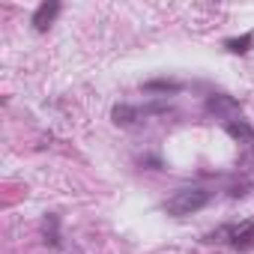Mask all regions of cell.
<instances>
[{"label":"cell","mask_w":254,"mask_h":254,"mask_svg":"<svg viewBox=\"0 0 254 254\" xmlns=\"http://www.w3.org/2000/svg\"><path fill=\"white\" fill-rule=\"evenodd\" d=\"M57 12H60V3H54V0H51V3H42V6L33 12V30H36V33H45V30L54 24Z\"/></svg>","instance_id":"obj_3"},{"label":"cell","mask_w":254,"mask_h":254,"mask_svg":"<svg viewBox=\"0 0 254 254\" xmlns=\"http://www.w3.org/2000/svg\"><path fill=\"white\" fill-rule=\"evenodd\" d=\"M251 42H254V36H251V33H245V36H239V39H227V42H224V48H227V51H233V54H245Z\"/></svg>","instance_id":"obj_4"},{"label":"cell","mask_w":254,"mask_h":254,"mask_svg":"<svg viewBox=\"0 0 254 254\" xmlns=\"http://www.w3.org/2000/svg\"><path fill=\"white\" fill-rule=\"evenodd\" d=\"M206 242H218V245H230L236 251H248L254 248V221H236V224H221L218 230L206 233Z\"/></svg>","instance_id":"obj_2"},{"label":"cell","mask_w":254,"mask_h":254,"mask_svg":"<svg viewBox=\"0 0 254 254\" xmlns=\"http://www.w3.org/2000/svg\"><path fill=\"white\" fill-rule=\"evenodd\" d=\"M209 200H212V191L209 189H203V186H186V189H177L165 200V212L174 215V218H186V215L200 212Z\"/></svg>","instance_id":"obj_1"}]
</instances>
